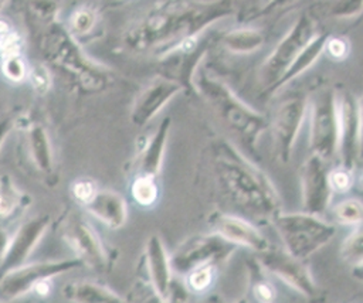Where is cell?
<instances>
[{"mask_svg":"<svg viewBox=\"0 0 363 303\" xmlns=\"http://www.w3.org/2000/svg\"><path fill=\"white\" fill-rule=\"evenodd\" d=\"M234 11L233 0H160L128 25L122 44L130 52L160 55L204 34Z\"/></svg>","mask_w":363,"mask_h":303,"instance_id":"6da1fadb","label":"cell"},{"mask_svg":"<svg viewBox=\"0 0 363 303\" xmlns=\"http://www.w3.org/2000/svg\"><path fill=\"white\" fill-rule=\"evenodd\" d=\"M210 150L216 178L230 200L271 221L281 211V198L269 177L225 139L211 142Z\"/></svg>","mask_w":363,"mask_h":303,"instance_id":"7a4b0ae2","label":"cell"},{"mask_svg":"<svg viewBox=\"0 0 363 303\" xmlns=\"http://www.w3.org/2000/svg\"><path fill=\"white\" fill-rule=\"evenodd\" d=\"M193 86L194 93L203 98L238 142L254 152L259 136L269 127L265 115L244 102L227 82L206 69H197Z\"/></svg>","mask_w":363,"mask_h":303,"instance_id":"3957f363","label":"cell"},{"mask_svg":"<svg viewBox=\"0 0 363 303\" xmlns=\"http://www.w3.org/2000/svg\"><path fill=\"white\" fill-rule=\"evenodd\" d=\"M40 48L48 64L67 75L79 91L95 93L109 85L111 71L104 64L89 58L82 51L81 44L58 21L43 28Z\"/></svg>","mask_w":363,"mask_h":303,"instance_id":"277c9868","label":"cell"},{"mask_svg":"<svg viewBox=\"0 0 363 303\" xmlns=\"http://www.w3.org/2000/svg\"><path fill=\"white\" fill-rule=\"evenodd\" d=\"M271 224L285 249L302 261H306L322 249L336 234L333 224L325 221L318 214H311L303 210L299 212H284L281 210L271 219Z\"/></svg>","mask_w":363,"mask_h":303,"instance_id":"5b68a950","label":"cell"},{"mask_svg":"<svg viewBox=\"0 0 363 303\" xmlns=\"http://www.w3.org/2000/svg\"><path fill=\"white\" fill-rule=\"evenodd\" d=\"M318 33L316 23L308 13H301L289 30L282 35L269 55L264 59L259 68V84L264 95L268 96L272 86L282 76L292 59L299 54L305 44Z\"/></svg>","mask_w":363,"mask_h":303,"instance_id":"8992f818","label":"cell"},{"mask_svg":"<svg viewBox=\"0 0 363 303\" xmlns=\"http://www.w3.org/2000/svg\"><path fill=\"white\" fill-rule=\"evenodd\" d=\"M61 236L75 258L95 272H108L115 256L94 227L78 212L69 211L61 219Z\"/></svg>","mask_w":363,"mask_h":303,"instance_id":"52a82bcc","label":"cell"},{"mask_svg":"<svg viewBox=\"0 0 363 303\" xmlns=\"http://www.w3.org/2000/svg\"><path fill=\"white\" fill-rule=\"evenodd\" d=\"M309 144L312 153L325 161L332 160L337 152V108L336 92L320 89L308 99Z\"/></svg>","mask_w":363,"mask_h":303,"instance_id":"ba28073f","label":"cell"},{"mask_svg":"<svg viewBox=\"0 0 363 303\" xmlns=\"http://www.w3.org/2000/svg\"><path fill=\"white\" fill-rule=\"evenodd\" d=\"M235 249V245L211 231L210 234L191 235L170 253L173 273L183 278L189 270L200 265L214 263L223 266Z\"/></svg>","mask_w":363,"mask_h":303,"instance_id":"9c48e42d","label":"cell"},{"mask_svg":"<svg viewBox=\"0 0 363 303\" xmlns=\"http://www.w3.org/2000/svg\"><path fill=\"white\" fill-rule=\"evenodd\" d=\"M84 266L81 259H52L24 263L17 266L3 276H0V297L4 300H14L27 293H31L34 287L47 279H52L62 273L71 272Z\"/></svg>","mask_w":363,"mask_h":303,"instance_id":"30bf717a","label":"cell"},{"mask_svg":"<svg viewBox=\"0 0 363 303\" xmlns=\"http://www.w3.org/2000/svg\"><path fill=\"white\" fill-rule=\"evenodd\" d=\"M257 261L267 273L278 278L303 297L315 300L320 296V289L305 261L291 255L286 249L269 246L257 253Z\"/></svg>","mask_w":363,"mask_h":303,"instance_id":"8fae6325","label":"cell"},{"mask_svg":"<svg viewBox=\"0 0 363 303\" xmlns=\"http://www.w3.org/2000/svg\"><path fill=\"white\" fill-rule=\"evenodd\" d=\"M306 112L308 98L301 93L282 99L274 110L269 127L275 154L282 163H288L291 160L292 150L299 136Z\"/></svg>","mask_w":363,"mask_h":303,"instance_id":"7c38bea8","label":"cell"},{"mask_svg":"<svg viewBox=\"0 0 363 303\" xmlns=\"http://www.w3.org/2000/svg\"><path fill=\"white\" fill-rule=\"evenodd\" d=\"M336 92L337 152L339 164L354 170L360 152V123L357 98L347 89Z\"/></svg>","mask_w":363,"mask_h":303,"instance_id":"4fadbf2b","label":"cell"},{"mask_svg":"<svg viewBox=\"0 0 363 303\" xmlns=\"http://www.w3.org/2000/svg\"><path fill=\"white\" fill-rule=\"evenodd\" d=\"M182 92H184L183 86L173 78L163 74L153 76L139 91L133 101L129 115L130 123L136 127H145L172 99Z\"/></svg>","mask_w":363,"mask_h":303,"instance_id":"5bb4252c","label":"cell"},{"mask_svg":"<svg viewBox=\"0 0 363 303\" xmlns=\"http://www.w3.org/2000/svg\"><path fill=\"white\" fill-rule=\"evenodd\" d=\"M301 194L302 210L320 215L330 204L333 190L329 184V168L326 161L312 153L301 170Z\"/></svg>","mask_w":363,"mask_h":303,"instance_id":"9a60e30c","label":"cell"},{"mask_svg":"<svg viewBox=\"0 0 363 303\" xmlns=\"http://www.w3.org/2000/svg\"><path fill=\"white\" fill-rule=\"evenodd\" d=\"M50 224L51 217L48 214H43L24 221L16 229L10 238L4 256L0 259V276L17 266L24 265L28 261L45 235Z\"/></svg>","mask_w":363,"mask_h":303,"instance_id":"2e32d148","label":"cell"},{"mask_svg":"<svg viewBox=\"0 0 363 303\" xmlns=\"http://www.w3.org/2000/svg\"><path fill=\"white\" fill-rule=\"evenodd\" d=\"M207 222L211 232L220 235L237 248L242 246L259 253L271 246L267 236L252 222L242 217L216 211L208 217Z\"/></svg>","mask_w":363,"mask_h":303,"instance_id":"e0dca14e","label":"cell"},{"mask_svg":"<svg viewBox=\"0 0 363 303\" xmlns=\"http://www.w3.org/2000/svg\"><path fill=\"white\" fill-rule=\"evenodd\" d=\"M143 265L152 293L160 302H167L169 290L174 279L170 253L159 234H150L145 244Z\"/></svg>","mask_w":363,"mask_h":303,"instance_id":"ac0fdd59","label":"cell"},{"mask_svg":"<svg viewBox=\"0 0 363 303\" xmlns=\"http://www.w3.org/2000/svg\"><path fill=\"white\" fill-rule=\"evenodd\" d=\"M172 119L166 116L157 125L156 130L139 147L133 163V174H146L157 177L162 171L167 140L170 135Z\"/></svg>","mask_w":363,"mask_h":303,"instance_id":"d6986e66","label":"cell"},{"mask_svg":"<svg viewBox=\"0 0 363 303\" xmlns=\"http://www.w3.org/2000/svg\"><path fill=\"white\" fill-rule=\"evenodd\" d=\"M82 207L89 215H92L109 229H119L126 224V200L122 197V194L113 190L98 188Z\"/></svg>","mask_w":363,"mask_h":303,"instance_id":"ffe728a7","label":"cell"},{"mask_svg":"<svg viewBox=\"0 0 363 303\" xmlns=\"http://www.w3.org/2000/svg\"><path fill=\"white\" fill-rule=\"evenodd\" d=\"M26 142L30 159L35 168L47 178L57 180L54 150L47 129L40 122H30L26 129Z\"/></svg>","mask_w":363,"mask_h":303,"instance_id":"44dd1931","label":"cell"},{"mask_svg":"<svg viewBox=\"0 0 363 303\" xmlns=\"http://www.w3.org/2000/svg\"><path fill=\"white\" fill-rule=\"evenodd\" d=\"M329 33H322L318 31L306 44L305 47L299 51V54L292 59L289 67L285 69L282 76L278 79V82L272 86L269 91L268 96L277 93L279 89L286 86L289 82L305 74L309 68H312L316 61L325 54V42L328 38Z\"/></svg>","mask_w":363,"mask_h":303,"instance_id":"7402d4cb","label":"cell"},{"mask_svg":"<svg viewBox=\"0 0 363 303\" xmlns=\"http://www.w3.org/2000/svg\"><path fill=\"white\" fill-rule=\"evenodd\" d=\"M102 17L96 6L84 3L77 6L68 16L65 28L82 45L101 34Z\"/></svg>","mask_w":363,"mask_h":303,"instance_id":"603a6c76","label":"cell"},{"mask_svg":"<svg viewBox=\"0 0 363 303\" xmlns=\"http://www.w3.org/2000/svg\"><path fill=\"white\" fill-rule=\"evenodd\" d=\"M220 44L231 54L248 55L264 47L265 34L255 27H235L220 35Z\"/></svg>","mask_w":363,"mask_h":303,"instance_id":"cb8c5ba5","label":"cell"},{"mask_svg":"<svg viewBox=\"0 0 363 303\" xmlns=\"http://www.w3.org/2000/svg\"><path fill=\"white\" fill-rule=\"evenodd\" d=\"M62 296L71 302L79 303H101V302H123L125 297L118 295L115 290L105 285L89 282V280H75L69 282L62 287Z\"/></svg>","mask_w":363,"mask_h":303,"instance_id":"d4e9b609","label":"cell"},{"mask_svg":"<svg viewBox=\"0 0 363 303\" xmlns=\"http://www.w3.org/2000/svg\"><path fill=\"white\" fill-rule=\"evenodd\" d=\"M31 200L9 174L0 176V219H9L27 208Z\"/></svg>","mask_w":363,"mask_h":303,"instance_id":"484cf974","label":"cell"},{"mask_svg":"<svg viewBox=\"0 0 363 303\" xmlns=\"http://www.w3.org/2000/svg\"><path fill=\"white\" fill-rule=\"evenodd\" d=\"M130 195L133 201L142 208H150L156 205L160 197L157 177L133 174V178L130 181Z\"/></svg>","mask_w":363,"mask_h":303,"instance_id":"4316f807","label":"cell"},{"mask_svg":"<svg viewBox=\"0 0 363 303\" xmlns=\"http://www.w3.org/2000/svg\"><path fill=\"white\" fill-rule=\"evenodd\" d=\"M218 268L214 263H206V265H200L193 268L191 270H189L182 279L189 290V293L191 295H204L207 293L216 279H217V273H218Z\"/></svg>","mask_w":363,"mask_h":303,"instance_id":"83f0119b","label":"cell"},{"mask_svg":"<svg viewBox=\"0 0 363 303\" xmlns=\"http://www.w3.org/2000/svg\"><path fill=\"white\" fill-rule=\"evenodd\" d=\"M248 272H250V293L252 295V297L261 303L274 302L277 299V290L265 276V270L258 263L257 259L248 266Z\"/></svg>","mask_w":363,"mask_h":303,"instance_id":"f1b7e54d","label":"cell"},{"mask_svg":"<svg viewBox=\"0 0 363 303\" xmlns=\"http://www.w3.org/2000/svg\"><path fill=\"white\" fill-rule=\"evenodd\" d=\"M318 8L333 20H353L363 13V0H322Z\"/></svg>","mask_w":363,"mask_h":303,"instance_id":"f546056e","label":"cell"},{"mask_svg":"<svg viewBox=\"0 0 363 303\" xmlns=\"http://www.w3.org/2000/svg\"><path fill=\"white\" fill-rule=\"evenodd\" d=\"M332 215L337 224L354 227L363 222V201L354 197L340 200L332 207Z\"/></svg>","mask_w":363,"mask_h":303,"instance_id":"4dcf8cb0","label":"cell"},{"mask_svg":"<svg viewBox=\"0 0 363 303\" xmlns=\"http://www.w3.org/2000/svg\"><path fill=\"white\" fill-rule=\"evenodd\" d=\"M340 258L350 268L363 262V222L353 227L340 245Z\"/></svg>","mask_w":363,"mask_h":303,"instance_id":"1f68e13d","label":"cell"},{"mask_svg":"<svg viewBox=\"0 0 363 303\" xmlns=\"http://www.w3.org/2000/svg\"><path fill=\"white\" fill-rule=\"evenodd\" d=\"M28 68H30V65L27 64V61L23 57L21 51L1 54L0 71H1V75L9 82L20 84L23 81H27Z\"/></svg>","mask_w":363,"mask_h":303,"instance_id":"d6a6232c","label":"cell"},{"mask_svg":"<svg viewBox=\"0 0 363 303\" xmlns=\"http://www.w3.org/2000/svg\"><path fill=\"white\" fill-rule=\"evenodd\" d=\"M60 4L57 0H30L27 10L31 18L43 24V28L57 21Z\"/></svg>","mask_w":363,"mask_h":303,"instance_id":"836d02e7","label":"cell"},{"mask_svg":"<svg viewBox=\"0 0 363 303\" xmlns=\"http://www.w3.org/2000/svg\"><path fill=\"white\" fill-rule=\"evenodd\" d=\"M27 81L31 84L33 89L38 93V95H44L50 91L51 85H52V78L51 74L48 71V68L44 64H35V65H30L28 68V75H27Z\"/></svg>","mask_w":363,"mask_h":303,"instance_id":"e575fe53","label":"cell"},{"mask_svg":"<svg viewBox=\"0 0 363 303\" xmlns=\"http://www.w3.org/2000/svg\"><path fill=\"white\" fill-rule=\"evenodd\" d=\"M354 176L353 170L345 166H337L333 170H329V184L333 193H346L353 185Z\"/></svg>","mask_w":363,"mask_h":303,"instance_id":"d590c367","label":"cell"},{"mask_svg":"<svg viewBox=\"0 0 363 303\" xmlns=\"http://www.w3.org/2000/svg\"><path fill=\"white\" fill-rule=\"evenodd\" d=\"M350 52V42L342 35H328L325 42V54L333 61H343Z\"/></svg>","mask_w":363,"mask_h":303,"instance_id":"8d00e7d4","label":"cell"},{"mask_svg":"<svg viewBox=\"0 0 363 303\" xmlns=\"http://www.w3.org/2000/svg\"><path fill=\"white\" fill-rule=\"evenodd\" d=\"M96 190V183L91 178H78L71 185V194L81 205H84L95 194Z\"/></svg>","mask_w":363,"mask_h":303,"instance_id":"74e56055","label":"cell"},{"mask_svg":"<svg viewBox=\"0 0 363 303\" xmlns=\"http://www.w3.org/2000/svg\"><path fill=\"white\" fill-rule=\"evenodd\" d=\"M299 0H268L267 3H264L261 6V8L257 13V17L261 16H269V14H275L279 11H284L289 7H292L294 4H296Z\"/></svg>","mask_w":363,"mask_h":303,"instance_id":"f35d334b","label":"cell"},{"mask_svg":"<svg viewBox=\"0 0 363 303\" xmlns=\"http://www.w3.org/2000/svg\"><path fill=\"white\" fill-rule=\"evenodd\" d=\"M14 118L11 116H4V118H0V150H1V146L3 143L6 142L7 136L10 135V132L13 130L14 127Z\"/></svg>","mask_w":363,"mask_h":303,"instance_id":"ab89813d","label":"cell"},{"mask_svg":"<svg viewBox=\"0 0 363 303\" xmlns=\"http://www.w3.org/2000/svg\"><path fill=\"white\" fill-rule=\"evenodd\" d=\"M10 238H11V235L7 232V229L0 225V259L4 256V253L7 251Z\"/></svg>","mask_w":363,"mask_h":303,"instance_id":"60d3db41","label":"cell"},{"mask_svg":"<svg viewBox=\"0 0 363 303\" xmlns=\"http://www.w3.org/2000/svg\"><path fill=\"white\" fill-rule=\"evenodd\" d=\"M357 108H359V123H360V152H359V159H363V95L357 99Z\"/></svg>","mask_w":363,"mask_h":303,"instance_id":"b9f144b4","label":"cell"},{"mask_svg":"<svg viewBox=\"0 0 363 303\" xmlns=\"http://www.w3.org/2000/svg\"><path fill=\"white\" fill-rule=\"evenodd\" d=\"M352 276H353L356 280L363 282V262L359 263V265L352 266Z\"/></svg>","mask_w":363,"mask_h":303,"instance_id":"7bdbcfd3","label":"cell"},{"mask_svg":"<svg viewBox=\"0 0 363 303\" xmlns=\"http://www.w3.org/2000/svg\"><path fill=\"white\" fill-rule=\"evenodd\" d=\"M128 1H130V0H99V3L104 7H119Z\"/></svg>","mask_w":363,"mask_h":303,"instance_id":"ee69618b","label":"cell"},{"mask_svg":"<svg viewBox=\"0 0 363 303\" xmlns=\"http://www.w3.org/2000/svg\"><path fill=\"white\" fill-rule=\"evenodd\" d=\"M357 181H359V185L363 188V170L360 171V174H359V177H357Z\"/></svg>","mask_w":363,"mask_h":303,"instance_id":"f6af8a7d","label":"cell"},{"mask_svg":"<svg viewBox=\"0 0 363 303\" xmlns=\"http://www.w3.org/2000/svg\"><path fill=\"white\" fill-rule=\"evenodd\" d=\"M7 3V0H0V10L4 7V4Z\"/></svg>","mask_w":363,"mask_h":303,"instance_id":"bcb514c9","label":"cell"},{"mask_svg":"<svg viewBox=\"0 0 363 303\" xmlns=\"http://www.w3.org/2000/svg\"><path fill=\"white\" fill-rule=\"evenodd\" d=\"M267 1H268V0H261V3H262V4H264V3H267Z\"/></svg>","mask_w":363,"mask_h":303,"instance_id":"7dc6e473","label":"cell"}]
</instances>
